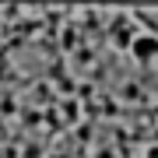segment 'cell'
I'll list each match as a JSON object with an SVG mask.
<instances>
[{"instance_id": "obj_2", "label": "cell", "mask_w": 158, "mask_h": 158, "mask_svg": "<svg viewBox=\"0 0 158 158\" xmlns=\"http://www.w3.org/2000/svg\"><path fill=\"white\" fill-rule=\"evenodd\" d=\"M137 18H141L148 28H158V14H137Z\"/></svg>"}, {"instance_id": "obj_1", "label": "cell", "mask_w": 158, "mask_h": 158, "mask_svg": "<svg viewBox=\"0 0 158 158\" xmlns=\"http://www.w3.org/2000/svg\"><path fill=\"white\" fill-rule=\"evenodd\" d=\"M134 60H144V63H155L158 60V39L155 35H141V39H134Z\"/></svg>"}, {"instance_id": "obj_3", "label": "cell", "mask_w": 158, "mask_h": 158, "mask_svg": "<svg viewBox=\"0 0 158 158\" xmlns=\"http://www.w3.org/2000/svg\"><path fill=\"white\" fill-rule=\"evenodd\" d=\"M144 158H158V144H148V151H144Z\"/></svg>"}]
</instances>
